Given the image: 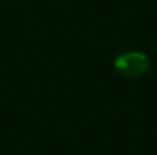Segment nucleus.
Wrapping results in <instances>:
<instances>
[{
    "mask_svg": "<svg viewBox=\"0 0 157 155\" xmlns=\"http://www.w3.org/2000/svg\"><path fill=\"white\" fill-rule=\"evenodd\" d=\"M114 70L124 78H142L150 70V58L144 52H122L114 58Z\"/></svg>",
    "mask_w": 157,
    "mask_h": 155,
    "instance_id": "f257e3e1",
    "label": "nucleus"
}]
</instances>
